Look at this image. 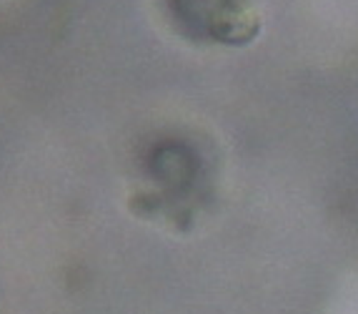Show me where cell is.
<instances>
[{
	"label": "cell",
	"instance_id": "cell-1",
	"mask_svg": "<svg viewBox=\"0 0 358 314\" xmlns=\"http://www.w3.org/2000/svg\"><path fill=\"white\" fill-rule=\"evenodd\" d=\"M258 28H261L258 13L241 3H231V0L215 8V15L210 20V36L228 46H243L253 41L258 36Z\"/></svg>",
	"mask_w": 358,
	"mask_h": 314
}]
</instances>
